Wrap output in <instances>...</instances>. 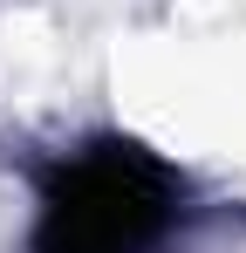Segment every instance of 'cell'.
Wrapping results in <instances>:
<instances>
[{
    "instance_id": "6da1fadb",
    "label": "cell",
    "mask_w": 246,
    "mask_h": 253,
    "mask_svg": "<svg viewBox=\"0 0 246 253\" xmlns=\"http://www.w3.org/2000/svg\"><path fill=\"white\" fill-rule=\"evenodd\" d=\"M178 219V178L137 144H89L41 192L35 253H158Z\"/></svg>"
}]
</instances>
